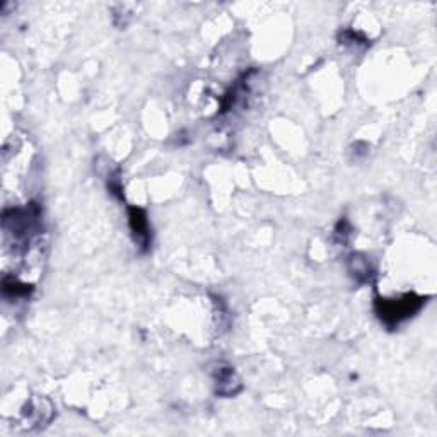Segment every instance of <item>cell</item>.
Segmentation results:
<instances>
[{"label":"cell","mask_w":437,"mask_h":437,"mask_svg":"<svg viewBox=\"0 0 437 437\" xmlns=\"http://www.w3.org/2000/svg\"><path fill=\"white\" fill-rule=\"evenodd\" d=\"M423 298L406 294L400 299H377L376 313L384 325L398 326L401 321L409 320L422 308Z\"/></svg>","instance_id":"6da1fadb"},{"label":"cell","mask_w":437,"mask_h":437,"mask_svg":"<svg viewBox=\"0 0 437 437\" xmlns=\"http://www.w3.org/2000/svg\"><path fill=\"white\" fill-rule=\"evenodd\" d=\"M129 222L131 232H134L135 236V241H137L140 248L147 249V246L151 243V236H149V224H147L146 212L137 209V207H130Z\"/></svg>","instance_id":"7a4b0ae2"},{"label":"cell","mask_w":437,"mask_h":437,"mask_svg":"<svg viewBox=\"0 0 437 437\" xmlns=\"http://www.w3.org/2000/svg\"><path fill=\"white\" fill-rule=\"evenodd\" d=\"M215 381V392L222 396H232L241 389L239 377L236 376L234 369L232 367H217L214 374Z\"/></svg>","instance_id":"3957f363"}]
</instances>
